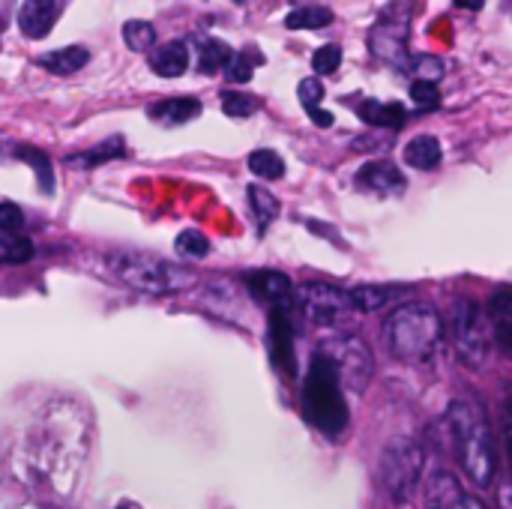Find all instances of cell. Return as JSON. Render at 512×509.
Listing matches in <instances>:
<instances>
[{
	"instance_id": "obj_1",
	"label": "cell",
	"mask_w": 512,
	"mask_h": 509,
	"mask_svg": "<svg viewBox=\"0 0 512 509\" xmlns=\"http://www.w3.org/2000/svg\"><path fill=\"white\" fill-rule=\"evenodd\" d=\"M447 435L456 453V462L468 480L480 489H489L498 474V447L492 423L477 399H456L447 408Z\"/></svg>"
},
{
	"instance_id": "obj_2",
	"label": "cell",
	"mask_w": 512,
	"mask_h": 509,
	"mask_svg": "<svg viewBox=\"0 0 512 509\" xmlns=\"http://www.w3.org/2000/svg\"><path fill=\"white\" fill-rule=\"evenodd\" d=\"M384 342L399 363L426 366L444 342V321L429 303H402L384 318Z\"/></svg>"
},
{
	"instance_id": "obj_3",
	"label": "cell",
	"mask_w": 512,
	"mask_h": 509,
	"mask_svg": "<svg viewBox=\"0 0 512 509\" xmlns=\"http://www.w3.org/2000/svg\"><path fill=\"white\" fill-rule=\"evenodd\" d=\"M108 279L120 282L129 291L147 294V297H165L180 294L195 285V273L183 264H171L165 258L147 255V252H108L99 258Z\"/></svg>"
},
{
	"instance_id": "obj_4",
	"label": "cell",
	"mask_w": 512,
	"mask_h": 509,
	"mask_svg": "<svg viewBox=\"0 0 512 509\" xmlns=\"http://www.w3.org/2000/svg\"><path fill=\"white\" fill-rule=\"evenodd\" d=\"M300 408L309 426H315L327 438H339L348 429V408L342 396V381L336 366L321 351L312 354L309 369L300 384Z\"/></svg>"
},
{
	"instance_id": "obj_5",
	"label": "cell",
	"mask_w": 512,
	"mask_h": 509,
	"mask_svg": "<svg viewBox=\"0 0 512 509\" xmlns=\"http://www.w3.org/2000/svg\"><path fill=\"white\" fill-rule=\"evenodd\" d=\"M423 468H426V453L423 447L408 438V435H399L393 438L384 453H381V462H378V483L384 489V495L393 501V504H408L420 486V477H423Z\"/></svg>"
},
{
	"instance_id": "obj_6",
	"label": "cell",
	"mask_w": 512,
	"mask_h": 509,
	"mask_svg": "<svg viewBox=\"0 0 512 509\" xmlns=\"http://www.w3.org/2000/svg\"><path fill=\"white\" fill-rule=\"evenodd\" d=\"M450 339H453V348L462 360V366H471V369H480L489 357V348H492V330H489V321H486V312L462 297L453 303L450 309Z\"/></svg>"
},
{
	"instance_id": "obj_7",
	"label": "cell",
	"mask_w": 512,
	"mask_h": 509,
	"mask_svg": "<svg viewBox=\"0 0 512 509\" xmlns=\"http://www.w3.org/2000/svg\"><path fill=\"white\" fill-rule=\"evenodd\" d=\"M297 306H303V315L324 330L345 327L357 312L351 303L348 288L330 285V282H306L297 288Z\"/></svg>"
},
{
	"instance_id": "obj_8",
	"label": "cell",
	"mask_w": 512,
	"mask_h": 509,
	"mask_svg": "<svg viewBox=\"0 0 512 509\" xmlns=\"http://www.w3.org/2000/svg\"><path fill=\"white\" fill-rule=\"evenodd\" d=\"M321 354L330 357V363L336 366V375L342 381V387L354 390V393H363L366 384L372 381L375 375V360H372V351L366 348V342L360 336H351V333H342L336 339H327L321 345Z\"/></svg>"
},
{
	"instance_id": "obj_9",
	"label": "cell",
	"mask_w": 512,
	"mask_h": 509,
	"mask_svg": "<svg viewBox=\"0 0 512 509\" xmlns=\"http://www.w3.org/2000/svg\"><path fill=\"white\" fill-rule=\"evenodd\" d=\"M408 15H411L408 6H387L369 33V51L396 69L408 60V33H411Z\"/></svg>"
},
{
	"instance_id": "obj_10",
	"label": "cell",
	"mask_w": 512,
	"mask_h": 509,
	"mask_svg": "<svg viewBox=\"0 0 512 509\" xmlns=\"http://www.w3.org/2000/svg\"><path fill=\"white\" fill-rule=\"evenodd\" d=\"M249 294L270 312H297V285L279 270H252L243 276Z\"/></svg>"
},
{
	"instance_id": "obj_11",
	"label": "cell",
	"mask_w": 512,
	"mask_h": 509,
	"mask_svg": "<svg viewBox=\"0 0 512 509\" xmlns=\"http://www.w3.org/2000/svg\"><path fill=\"white\" fill-rule=\"evenodd\" d=\"M294 318L291 312H270L267 315V348H270V363L276 372L285 378H297V354H294Z\"/></svg>"
},
{
	"instance_id": "obj_12",
	"label": "cell",
	"mask_w": 512,
	"mask_h": 509,
	"mask_svg": "<svg viewBox=\"0 0 512 509\" xmlns=\"http://www.w3.org/2000/svg\"><path fill=\"white\" fill-rule=\"evenodd\" d=\"M60 12H63V6L57 0H27L18 9V30L27 39H45Z\"/></svg>"
},
{
	"instance_id": "obj_13",
	"label": "cell",
	"mask_w": 512,
	"mask_h": 509,
	"mask_svg": "<svg viewBox=\"0 0 512 509\" xmlns=\"http://www.w3.org/2000/svg\"><path fill=\"white\" fill-rule=\"evenodd\" d=\"M354 180H357L360 189H369V192H378V195H402L405 186H408L405 174L393 162H366L357 171Z\"/></svg>"
},
{
	"instance_id": "obj_14",
	"label": "cell",
	"mask_w": 512,
	"mask_h": 509,
	"mask_svg": "<svg viewBox=\"0 0 512 509\" xmlns=\"http://www.w3.org/2000/svg\"><path fill=\"white\" fill-rule=\"evenodd\" d=\"M426 498H429V509H489L480 498L468 495L450 474H435Z\"/></svg>"
},
{
	"instance_id": "obj_15",
	"label": "cell",
	"mask_w": 512,
	"mask_h": 509,
	"mask_svg": "<svg viewBox=\"0 0 512 509\" xmlns=\"http://www.w3.org/2000/svg\"><path fill=\"white\" fill-rule=\"evenodd\" d=\"M201 114V99L195 96H174V99H159L147 105V117L159 126H183Z\"/></svg>"
},
{
	"instance_id": "obj_16",
	"label": "cell",
	"mask_w": 512,
	"mask_h": 509,
	"mask_svg": "<svg viewBox=\"0 0 512 509\" xmlns=\"http://www.w3.org/2000/svg\"><path fill=\"white\" fill-rule=\"evenodd\" d=\"M189 60V45L183 39H171L150 54V69L159 78H180L189 69Z\"/></svg>"
},
{
	"instance_id": "obj_17",
	"label": "cell",
	"mask_w": 512,
	"mask_h": 509,
	"mask_svg": "<svg viewBox=\"0 0 512 509\" xmlns=\"http://www.w3.org/2000/svg\"><path fill=\"white\" fill-rule=\"evenodd\" d=\"M126 153H129V150H126V144H123V135H114V138H108V141L93 144L90 150L69 153V156H66V165L75 168V171H93V168H99L102 162L123 159Z\"/></svg>"
},
{
	"instance_id": "obj_18",
	"label": "cell",
	"mask_w": 512,
	"mask_h": 509,
	"mask_svg": "<svg viewBox=\"0 0 512 509\" xmlns=\"http://www.w3.org/2000/svg\"><path fill=\"white\" fill-rule=\"evenodd\" d=\"M408 288L402 285H357L351 288V303H354V312L357 315H369V312H378L384 306H390L393 300H399Z\"/></svg>"
},
{
	"instance_id": "obj_19",
	"label": "cell",
	"mask_w": 512,
	"mask_h": 509,
	"mask_svg": "<svg viewBox=\"0 0 512 509\" xmlns=\"http://www.w3.org/2000/svg\"><path fill=\"white\" fill-rule=\"evenodd\" d=\"M357 114H360L363 123L381 126V129H402L405 120H408L405 105H399V102H381V99H363L357 105Z\"/></svg>"
},
{
	"instance_id": "obj_20",
	"label": "cell",
	"mask_w": 512,
	"mask_h": 509,
	"mask_svg": "<svg viewBox=\"0 0 512 509\" xmlns=\"http://www.w3.org/2000/svg\"><path fill=\"white\" fill-rule=\"evenodd\" d=\"M246 201H249V210H252L255 231H258V237H264L267 228H270V222H276L282 204H279V198H276L270 189H264V186H258V183L246 186Z\"/></svg>"
},
{
	"instance_id": "obj_21",
	"label": "cell",
	"mask_w": 512,
	"mask_h": 509,
	"mask_svg": "<svg viewBox=\"0 0 512 509\" xmlns=\"http://www.w3.org/2000/svg\"><path fill=\"white\" fill-rule=\"evenodd\" d=\"M489 330H492V342H498V348L504 354H510V288L501 285L492 300H489Z\"/></svg>"
},
{
	"instance_id": "obj_22",
	"label": "cell",
	"mask_w": 512,
	"mask_h": 509,
	"mask_svg": "<svg viewBox=\"0 0 512 509\" xmlns=\"http://www.w3.org/2000/svg\"><path fill=\"white\" fill-rule=\"evenodd\" d=\"M90 51L84 45H66V48H54L48 54H39V66L51 75H75L81 66H87Z\"/></svg>"
},
{
	"instance_id": "obj_23",
	"label": "cell",
	"mask_w": 512,
	"mask_h": 509,
	"mask_svg": "<svg viewBox=\"0 0 512 509\" xmlns=\"http://www.w3.org/2000/svg\"><path fill=\"white\" fill-rule=\"evenodd\" d=\"M441 141L435 135H417L405 144V162L420 171H435L441 165Z\"/></svg>"
},
{
	"instance_id": "obj_24",
	"label": "cell",
	"mask_w": 512,
	"mask_h": 509,
	"mask_svg": "<svg viewBox=\"0 0 512 509\" xmlns=\"http://www.w3.org/2000/svg\"><path fill=\"white\" fill-rule=\"evenodd\" d=\"M297 96H300V105L306 108V114H309V120L315 126H321V129H330L333 126V114L330 111H321V102L327 96L321 78H303L300 87H297Z\"/></svg>"
},
{
	"instance_id": "obj_25",
	"label": "cell",
	"mask_w": 512,
	"mask_h": 509,
	"mask_svg": "<svg viewBox=\"0 0 512 509\" xmlns=\"http://www.w3.org/2000/svg\"><path fill=\"white\" fill-rule=\"evenodd\" d=\"M231 54H234V48L228 42H222L216 36H204L198 42V69L204 75H216V72L225 69V63L231 60Z\"/></svg>"
},
{
	"instance_id": "obj_26",
	"label": "cell",
	"mask_w": 512,
	"mask_h": 509,
	"mask_svg": "<svg viewBox=\"0 0 512 509\" xmlns=\"http://www.w3.org/2000/svg\"><path fill=\"white\" fill-rule=\"evenodd\" d=\"M9 156L27 162L36 171V177L42 183V192L51 195V189H54V168H51V159L42 150H36L33 144H18V147H9Z\"/></svg>"
},
{
	"instance_id": "obj_27",
	"label": "cell",
	"mask_w": 512,
	"mask_h": 509,
	"mask_svg": "<svg viewBox=\"0 0 512 509\" xmlns=\"http://www.w3.org/2000/svg\"><path fill=\"white\" fill-rule=\"evenodd\" d=\"M246 165L261 180H282L285 177V159L276 150H267V147L264 150H252L246 156Z\"/></svg>"
},
{
	"instance_id": "obj_28",
	"label": "cell",
	"mask_w": 512,
	"mask_h": 509,
	"mask_svg": "<svg viewBox=\"0 0 512 509\" xmlns=\"http://www.w3.org/2000/svg\"><path fill=\"white\" fill-rule=\"evenodd\" d=\"M333 21V9L327 6H300V9H291L285 24L291 30H321Z\"/></svg>"
},
{
	"instance_id": "obj_29",
	"label": "cell",
	"mask_w": 512,
	"mask_h": 509,
	"mask_svg": "<svg viewBox=\"0 0 512 509\" xmlns=\"http://www.w3.org/2000/svg\"><path fill=\"white\" fill-rule=\"evenodd\" d=\"M264 57L255 51V48H246V51H234L231 54V60L225 63V78L231 81V84H246V81H252V75H255V66L261 63Z\"/></svg>"
},
{
	"instance_id": "obj_30",
	"label": "cell",
	"mask_w": 512,
	"mask_h": 509,
	"mask_svg": "<svg viewBox=\"0 0 512 509\" xmlns=\"http://www.w3.org/2000/svg\"><path fill=\"white\" fill-rule=\"evenodd\" d=\"M402 72L414 75V81H432L438 84V78H444V60L432 57V54H408V60L399 66Z\"/></svg>"
},
{
	"instance_id": "obj_31",
	"label": "cell",
	"mask_w": 512,
	"mask_h": 509,
	"mask_svg": "<svg viewBox=\"0 0 512 509\" xmlns=\"http://www.w3.org/2000/svg\"><path fill=\"white\" fill-rule=\"evenodd\" d=\"M123 42L132 51H150L156 45V27L144 18H132L123 24Z\"/></svg>"
},
{
	"instance_id": "obj_32",
	"label": "cell",
	"mask_w": 512,
	"mask_h": 509,
	"mask_svg": "<svg viewBox=\"0 0 512 509\" xmlns=\"http://www.w3.org/2000/svg\"><path fill=\"white\" fill-rule=\"evenodd\" d=\"M261 108V102L249 93H237V90H225L222 93V111L234 120H243L249 114H255Z\"/></svg>"
},
{
	"instance_id": "obj_33",
	"label": "cell",
	"mask_w": 512,
	"mask_h": 509,
	"mask_svg": "<svg viewBox=\"0 0 512 509\" xmlns=\"http://www.w3.org/2000/svg\"><path fill=\"white\" fill-rule=\"evenodd\" d=\"M33 246L27 237H0V267L3 264H24L30 261Z\"/></svg>"
},
{
	"instance_id": "obj_34",
	"label": "cell",
	"mask_w": 512,
	"mask_h": 509,
	"mask_svg": "<svg viewBox=\"0 0 512 509\" xmlns=\"http://www.w3.org/2000/svg\"><path fill=\"white\" fill-rule=\"evenodd\" d=\"M174 249L183 255V258H204L207 252H210V243H207V237L201 234V231H180L177 234V243H174Z\"/></svg>"
},
{
	"instance_id": "obj_35",
	"label": "cell",
	"mask_w": 512,
	"mask_h": 509,
	"mask_svg": "<svg viewBox=\"0 0 512 509\" xmlns=\"http://www.w3.org/2000/svg\"><path fill=\"white\" fill-rule=\"evenodd\" d=\"M339 66H342V48H339L336 42L321 45V48L312 54V69H315L318 75H333Z\"/></svg>"
},
{
	"instance_id": "obj_36",
	"label": "cell",
	"mask_w": 512,
	"mask_h": 509,
	"mask_svg": "<svg viewBox=\"0 0 512 509\" xmlns=\"http://www.w3.org/2000/svg\"><path fill=\"white\" fill-rule=\"evenodd\" d=\"M24 228V210L12 201H0V234H18Z\"/></svg>"
},
{
	"instance_id": "obj_37",
	"label": "cell",
	"mask_w": 512,
	"mask_h": 509,
	"mask_svg": "<svg viewBox=\"0 0 512 509\" xmlns=\"http://www.w3.org/2000/svg\"><path fill=\"white\" fill-rule=\"evenodd\" d=\"M411 99L417 108H435L441 102V90L432 81H414L411 84Z\"/></svg>"
},
{
	"instance_id": "obj_38",
	"label": "cell",
	"mask_w": 512,
	"mask_h": 509,
	"mask_svg": "<svg viewBox=\"0 0 512 509\" xmlns=\"http://www.w3.org/2000/svg\"><path fill=\"white\" fill-rule=\"evenodd\" d=\"M114 509H141V507H138V504H132V501H120Z\"/></svg>"
},
{
	"instance_id": "obj_39",
	"label": "cell",
	"mask_w": 512,
	"mask_h": 509,
	"mask_svg": "<svg viewBox=\"0 0 512 509\" xmlns=\"http://www.w3.org/2000/svg\"><path fill=\"white\" fill-rule=\"evenodd\" d=\"M48 509H57V507H48Z\"/></svg>"
}]
</instances>
